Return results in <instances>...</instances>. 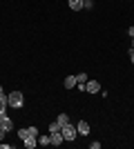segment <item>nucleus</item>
Here are the masks:
<instances>
[{
	"mask_svg": "<svg viewBox=\"0 0 134 149\" xmlns=\"http://www.w3.org/2000/svg\"><path fill=\"white\" fill-rule=\"evenodd\" d=\"M83 7L85 9H94V2H92V0H83Z\"/></svg>",
	"mask_w": 134,
	"mask_h": 149,
	"instance_id": "2eb2a0df",
	"label": "nucleus"
},
{
	"mask_svg": "<svg viewBox=\"0 0 134 149\" xmlns=\"http://www.w3.org/2000/svg\"><path fill=\"white\" fill-rule=\"evenodd\" d=\"M60 134H63V138H65V143H74L78 138V131H76V125H63V129H60Z\"/></svg>",
	"mask_w": 134,
	"mask_h": 149,
	"instance_id": "f257e3e1",
	"label": "nucleus"
},
{
	"mask_svg": "<svg viewBox=\"0 0 134 149\" xmlns=\"http://www.w3.org/2000/svg\"><path fill=\"white\" fill-rule=\"evenodd\" d=\"M85 82H87V74L83 71V74H78V76H76V85H85Z\"/></svg>",
	"mask_w": 134,
	"mask_h": 149,
	"instance_id": "f8f14e48",
	"label": "nucleus"
},
{
	"mask_svg": "<svg viewBox=\"0 0 134 149\" xmlns=\"http://www.w3.org/2000/svg\"><path fill=\"white\" fill-rule=\"evenodd\" d=\"M38 145H43V147H49V145H51L49 136H40V134H38Z\"/></svg>",
	"mask_w": 134,
	"mask_h": 149,
	"instance_id": "9d476101",
	"label": "nucleus"
},
{
	"mask_svg": "<svg viewBox=\"0 0 134 149\" xmlns=\"http://www.w3.org/2000/svg\"><path fill=\"white\" fill-rule=\"evenodd\" d=\"M0 93H5V91H2V85H0Z\"/></svg>",
	"mask_w": 134,
	"mask_h": 149,
	"instance_id": "4be33fe9",
	"label": "nucleus"
},
{
	"mask_svg": "<svg viewBox=\"0 0 134 149\" xmlns=\"http://www.w3.org/2000/svg\"><path fill=\"white\" fill-rule=\"evenodd\" d=\"M89 147H92V149H101V143H98V140H94V143H89Z\"/></svg>",
	"mask_w": 134,
	"mask_h": 149,
	"instance_id": "dca6fc26",
	"label": "nucleus"
},
{
	"mask_svg": "<svg viewBox=\"0 0 134 149\" xmlns=\"http://www.w3.org/2000/svg\"><path fill=\"white\" fill-rule=\"evenodd\" d=\"M85 91L87 93H98L101 91V82L98 80H87L85 82Z\"/></svg>",
	"mask_w": 134,
	"mask_h": 149,
	"instance_id": "7ed1b4c3",
	"label": "nucleus"
},
{
	"mask_svg": "<svg viewBox=\"0 0 134 149\" xmlns=\"http://www.w3.org/2000/svg\"><path fill=\"white\" fill-rule=\"evenodd\" d=\"M58 123H60V125H67V123H69V116H67V113H60V116H58Z\"/></svg>",
	"mask_w": 134,
	"mask_h": 149,
	"instance_id": "4468645a",
	"label": "nucleus"
},
{
	"mask_svg": "<svg viewBox=\"0 0 134 149\" xmlns=\"http://www.w3.org/2000/svg\"><path fill=\"white\" fill-rule=\"evenodd\" d=\"M67 5H69L72 11H81V9H83V0H69Z\"/></svg>",
	"mask_w": 134,
	"mask_h": 149,
	"instance_id": "6e6552de",
	"label": "nucleus"
},
{
	"mask_svg": "<svg viewBox=\"0 0 134 149\" xmlns=\"http://www.w3.org/2000/svg\"><path fill=\"white\" fill-rule=\"evenodd\" d=\"M49 140H51V145H54V147H58V145L65 143V138H63V134H60V131H51V134H49Z\"/></svg>",
	"mask_w": 134,
	"mask_h": 149,
	"instance_id": "20e7f679",
	"label": "nucleus"
},
{
	"mask_svg": "<svg viewBox=\"0 0 134 149\" xmlns=\"http://www.w3.org/2000/svg\"><path fill=\"white\" fill-rule=\"evenodd\" d=\"M27 136H32V134H29V127H25V129H18V138H20V140H25Z\"/></svg>",
	"mask_w": 134,
	"mask_h": 149,
	"instance_id": "9b49d317",
	"label": "nucleus"
},
{
	"mask_svg": "<svg viewBox=\"0 0 134 149\" xmlns=\"http://www.w3.org/2000/svg\"><path fill=\"white\" fill-rule=\"evenodd\" d=\"M130 60H132V65H134V49H130Z\"/></svg>",
	"mask_w": 134,
	"mask_h": 149,
	"instance_id": "aec40b11",
	"label": "nucleus"
},
{
	"mask_svg": "<svg viewBox=\"0 0 134 149\" xmlns=\"http://www.w3.org/2000/svg\"><path fill=\"white\" fill-rule=\"evenodd\" d=\"M60 129H63V125L58 123V120H56V123H51V125H49V134H51V131H60Z\"/></svg>",
	"mask_w": 134,
	"mask_h": 149,
	"instance_id": "ddd939ff",
	"label": "nucleus"
},
{
	"mask_svg": "<svg viewBox=\"0 0 134 149\" xmlns=\"http://www.w3.org/2000/svg\"><path fill=\"white\" fill-rule=\"evenodd\" d=\"M65 87L67 89H76V76H67V78H65Z\"/></svg>",
	"mask_w": 134,
	"mask_h": 149,
	"instance_id": "1a4fd4ad",
	"label": "nucleus"
},
{
	"mask_svg": "<svg viewBox=\"0 0 134 149\" xmlns=\"http://www.w3.org/2000/svg\"><path fill=\"white\" fill-rule=\"evenodd\" d=\"M5 136H7V131L2 129V127H0V143H2V140H5Z\"/></svg>",
	"mask_w": 134,
	"mask_h": 149,
	"instance_id": "f3484780",
	"label": "nucleus"
},
{
	"mask_svg": "<svg viewBox=\"0 0 134 149\" xmlns=\"http://www.w3.org/2000/svg\"><path fill=\"white\" fill-rule=\"evenodd\" d=\"M0 149H11V145L9 143H0Z\"/></svg>",
	"mask_w": 134,
	"mask_h": 149,
	"instance_id": "a211bd4d",
	"label": "nucleus"
},
{
	"mask_svg": "<svg viewBox=\"0 0 134 149\" xmlns=\"http://www.w3.org/2000/svg\"><path fill=\"white\" fill-rule=\"evenodd\" d=\"M128 36H130V38H134V27H130V29H128Z\"/></svg>",
	"mask_w": 134,
	"mask_h": 149,
	"instance_id": "6ab92c4d",
	"label": "nucleus"
},
{
	"mask_svg": "<svg viewBox=\"0 0 134 149\" xmlns=\"http://www.w3.org/2000/svg\"><path fill=\"white\" fill-rule=\"evenodd\" d=\"M22 145H25L27 149H34V147H38V138L36 136H27L25 140H22Z\"/></svg>",
	"mask_w": 134,
	"mask_h": 149,
	"instance_id": "423d86ee",
	"label": "nucleus"
},
{
	"mask_svg": "<svg viewBox=\"0 0 134 149\" xmlns=\"http://www.w3.org/2000/svg\"><path fill=\"white\" fill-rule=\"evenodd\" d=\"M7 100H9V107H13V109H20V107L25 105V96H22V91L7 93Z\"/></svg>",
	"mask_w": 134,
	"mask_h": 149,
	"instance_id": "f03ea898",
	"label": "nucleus"
},
{
	"mask_svg": "<svg viewBox=\"0 0 134 149\" xmlns=\"http://www.w3.org/2000/svg\"><path fill=\"white\" fill-rule=\"evenodd\" d=\"M0 127H2L5 131H11V129H13V123H11V118H9V116H5V118L0 120Z\"/></svg>",
	"mask_w": 134,
	"mask_h": 149,
	"instance_id": "0eeeda50",
	"label": "nucleus"
},
{
	"mask_svg": "<svg viewBox=\"0 0 134 149\" xmlns=\"http://www.w3.org/2000/svg\"><path fill=\"white\" fill-rule=\"evenodd\" d=\"M76 131H78V136H87L89 134V125L85 123V120H81V123L76 125Z\"/></svg>",
	"mask_w": 134,
	"mask_h": 149,
	"instance_id": "39448f33",
	"label": "nucleus"
},
{
	"mask_svg": "<svg viewBox=\"0 0 134 149\" xmlns=\"http://www.w3.org/2000/svg\"><path fill=\"white\" fill-rule=\"evenodd\" d=\"M132 49H134V38H132Z\"/></svg>",
	"mask_w": 134,
	"mask_h": 149,
	"instance_id": "5701e85b",
	"label": "nucleus"
},
{
	"mask_svg": "<svg viewBox=\"0 0 134 149\" xmlns=\"http://www.w3.org/2000/svg\"><path fill=\"white\" fill-rule=\"evenodd\" d=\"M5 116H7V113H0V120H2V118H5Z\"/></svg>",
	"mask_w": 134,
	"mask_h": 149,
	"instance_id": "412c9836",
	"label": "nucleus"
}]
</instances>
